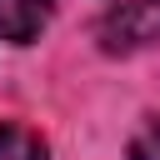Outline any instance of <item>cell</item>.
I'll return each instance as SVG.
<instances>
[{
  "label": "cell",
  "instance_id": "6da1fadb",
  "mask_svg": "<svg viewBox=\"0 0 160 160\" xmlns=\"http://www.w3.org/2000/svg\"><path fill=\"white\" fill-rule=\"evenodd\" d=\"M160 40V0H120L100 15V45L110 55H130Z\"/></svg>",
  "mask_w": 160,
  "mask_h": 160
},
{
  "label": "cell",
  "instance_id": "7a4b0ae2",
  "mask_svg": "<svg viewBox=\"0 0 160 160\" xmlns=\"http://www.w3.org/2000/svg\"><path fill=\"white\" fill-rule=\"evenodd\" d=\"M45 20H50V0H0V35L15 45L35 40Z\"/></svg>",
  "mask_w": 160,
  "mask_h": 160
},
{
  "label": "cell",
  "instance_id": "3957f363",
  "mask_svg": "<svg viewBox=\"0 0 160 160\" xmlns=\"http://www.w3.org/2000/svg\"><path fill=\"white\" fill-rule=\"evenodd\" d=\"M0 160H45V140L25 125H0Z\"/></svg>",
  "mask_w": 160,
  "mask_h": 160
},
{
  "label": "cell",
  "instance_id": "277c9868",
  "mask_svg": "<svg viewBox=\"0 0 160 160\" xmlns=\"http://www.w3.org/2000/svg\"><path fill=\"white\" fill-rule=\"evenodd\" d=\"M125 155H130V160H160V115H150V120L135 130V140L125 145Z\"/></svg>",
  "mask_w": 160,
  "mask_h": 160
}]
</instances>
